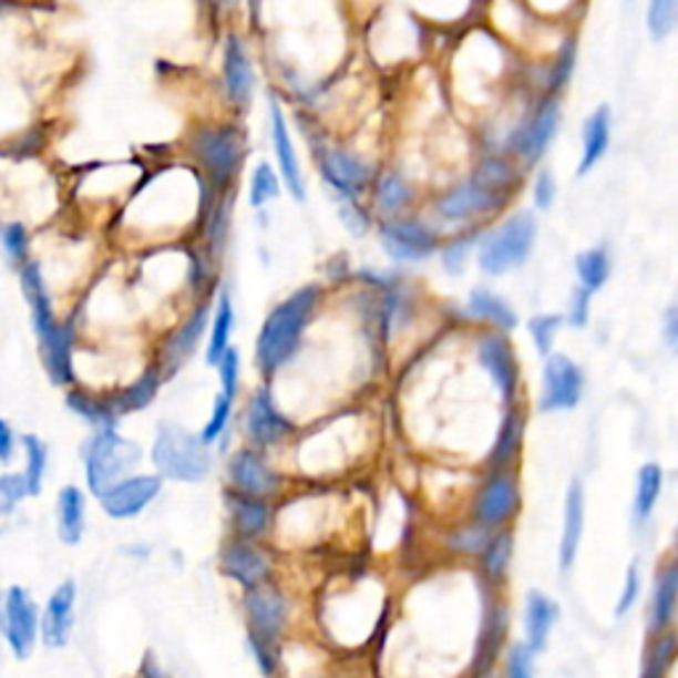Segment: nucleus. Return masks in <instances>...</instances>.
<instances>
[{
  "instance_id": "obj_1",
  "label": "nucleus",
  "mask_w": 678,
  "mask_h": 678,
  "mask_svg": "<svg viewBox=\"0 0 678 678\" xmlns=\"http://www.w3.org/2000/svg\"><path fill=\"white\" fill-rule=\"evenodd\" d=\"M318 300V289L316 287H305L300 291L284 300L279 308L274 310L263 323L260 337H257V363L260 369L270 374L279 366H284L295 356V350L300 348L302 331L310 321V310Z\"/></svg>"
},
{
  "instance_id": "obj_2",
  "label": "nucleus",
  "mask_w": 678,
  "mask_h": 678,
  "mask_svg": "<svg viewBox=\"0 0 678 678\" xmlns=\"http://www.w3.org/2000/svg\"><path fill=\"white\" fill-rule=\"evenodd\" d=\"M154 466L162 477L175 483H202L209 472V451L202 438L178 424H162L152 451Z\"/></svg>"
},
{
  "instance_id": "obj_3",
  "label": "nucleus",
  "mask_w": 678,
  "mask_h": 678,
  "mask_svg": "<svg viewBox=\"0 0 678 678\" xmlns=\"http://www.w3.org/2000/svg\"><path fill=\"white\" fill-rule=\"evenodd\" d=\"M141 461V449L131 440L120 438L114 430H101L88 445V485L96 496L122 483L127 472Z\"/></svg>"
},
{
  "instance_id": "obj_4",
  "label": "nucleus",
  "mask_w": 678,
  "mask_h": 678,
  "mask_svg": "<svg viewBox=\"0 0 678 678\" xmlns=\"http://www.w3.org/2000/svg\"><path fill=\"white\" fill-rule=\"evenodd\" d=\"M535 218L531 213L512 215L504 226L493 230L480 247V268L491 276H501L506 270L522 266L535 244Z\"/></svg>"
},
{
  "instance_id": "obj_5",
  "label": "nucleus",
  "mask_w": 678,
  "mask_h": 678,
  "mask_svg": "<svg viewBox=\"0 0 678 678\" xmlns=\"http://www.w3.org/2000/svg\"><path fill=\"white\" fill-rule=\"evenodd\" d=\"M188 152L205 167L215 188H226L242 162V135L230 125L199 127L188 141Z\"/></svg>"
},
{
  "instance_id": "obj_6",
  "label": "nucleus",
  "mask_w": 678,
  "mask_h": 678,
  "mask_svg": "<svg viewBox=\"0 0 678 678\" xmlns=\"http://www.w3.org/2000/svg\"><path fill=\"white\" fill-rule=\"evenodd\" d=\"M0 634L17 660H30L40 639V609L32 594L22 586H11L0 602Z\"/></svg>"
},
{
  "instance_id": "obj_7",
  "label": "nucleus",
  "mask_w": 678,
  "mask_h": 678,
  "mask_svg": "<svg viewBox=\"0 0 678 678\" xmlns=\"http://www.w3.org/2000/svg\"><path fill=\"white\" fill-rule=\"evenodd\" d=\"M583 396V371L565 356H548L544 366L541 411H569Z\"/></svg>"
},
{
  "instance_id": "obj_8",
  "label": "nucleus",
  "mask_w": 678,
  "mask_h": 678,
  "mask_svg": "<svg viewBox=\"0 0 678 678\" xmlns=\"http://www.w3.org/2000/svg\"><path fill=\"white\" fill-rule=\"evenodd\" d=\"M244 607H247L249 620H253V634L257 639L276 644L284 634L289 620V602L279 588L274 586H257L249 588L244 596Z\"/></svg>"
},
{
  "instance_id": "obj_9",
  "label": "nucleus",
  "mask_w": 678,
  "mask_h": 678,
  "mask_svg": "<svg viewBox=\"0 0 678 678\" xmlns=\"http://www.w3.org/2000/svg\"><path fill=\"white\" fill-rule=\"evenodd\" d=\"M517 506H520L517 480H514L512 474L499 472L480 487L477 501H474V517H477V525L491 531V527L504 525L506 520H512Z\"/></svg>"
},
{
  "instance_id": "obj_10",
  "label": "nucleus",
  "mask_w": 678,
  "mask_h": 678,
  "mask_svg": "<svg viewBox=\"0 0 678 678\" xmlns=\"http://www.w3.org/2000/svg\"><path fill=\"white\" fill-rule=\"evenodd\" d=\"M379 239H382L388 255L403 263L424 260L438 249V236L417 220L384 223L382 230H379Z\"/></svg>"
},
{
  "instance_id": "obj_11",
  "label": "nucleus",
  "mask_w": 678,
  "mask_h": 678,
  "mask_svg": "<svg viewBox=\"0 0 678 678\" xmlns=\"http://www.w3.org/2000/svg\"><path fill=\"white\" fill-rule=\"evenodd\" d=\"M74 602H78V586L72 581H64L49 596L45 609L40 613V639L45 647L61 649L70 644L74 628Z\"/></svg>"
},
{
  "instance_id": "obj_12",
  "label": "nucleus",
  "mask_w": 678,
  "mask_h": 678,
  "mask_svg": "<svg viewBox=\"0 0 678 678\" xmlns=\"http://www.w3.org/2000/svg\"><path fill=\"white\" fill-rule=\"evenodd\" d=\"M162 480L154 474H141V477H127L101 496V506L114 520H127L141 514L144 508L157 499Z\"/></svg>"
},
{
  "instance_id": "obj_13",
  "label": "nucleus",
  "mask_w": 678,
  "mask_h": 678,
  "mask_svg": "<svg viewBox=\"0 0 678 678\" xmlns=\"http://www.w3.org/2000/svg\"><path fill=\"white\" fill-rule=\"evenodd\" d=\"M244 430H247V435L253 438L257 445L270 449V445H279L281 440L289 435L291 424L281 417L268 392H257V396L249 400L247 411H244Z\"/></svg>"
},
{
  "instance_id": "obj_14",
  "label": "nucleus",
  "mask_w": 678,
  "mask_h": 678,
  "mask_svg": "<svg viewBox=\"0 0 678 678\" xmlns=\"http://www.w3.org/2000/svg\"><path fill=\"white\" fill-rule=\"evenodd\" d=\"M220 567L228 578H234L247 592L263 586L270 575L268 557L255 544H249V541H234V544L226 546L220 557Z\"/></svg>"
},
{
  "instance_id": "obj_15",
  "label": "nucleus",
  "mask_w": 678,
  "mask_h": 678,
  "mask_svg": "<svg viewBox=\"0 0 678 678\" xmlns=\"http://www.w3.org/2000/svg\"><path fill=\"white\" fill-rule=\"evenodd\" d=\"M477 356L487 369V374H491L493 382H496L501 396L506 400L514 398V390H517L520 382V371H517V358H514V350L512 345H508V339L501 335H485L477 345Z\"/></svg>"
},
{
  "instance_id": "obj_16",
  "label": "nucleus",
  "mask_w": 678,
  "mask_h": 678,
  "mask_svg": "<svg viewBox=\"0 0 678 678\" xmlns=\"http://www.w3.org/2000/svg\"><path fill=\"white\" fill-rule=\"evenodd\" d=\"M559 125V104L554 99H548L541 104V110L535 112V117L527 122L525 127H520L517 138H514V154H520L525 162H535L541 154L546 152V144L554 138Z\"/></svg>"
},
{
  "instance_id": "obj_17",
  "label": "nucleus",
  "mask_w": 678,
  "mask_h": 678,
  "mask_svg": "<svg viewBox=\"0 0 678 678\" xmlns=\"http://www.w3.org/2000/svg\"><path fill=\"white\" fill-rule=\"evenodd\" d=\"M228 474H230V480H234V485L239 487L242 496H249V499L270 496V493L279 487V477L268 470L266 461L257 456L255 451L236 453V456L230 459Z\"/></svg>"
},
{
  "instance_id": "obj_18",
  "label": "nucleus",
  "mask_w": 678,
  "mask_h": 678,
  "mask_svg": "<svg viewBox=\"0 0 678 678\" xmlns=\"http://www.w3.org/2000/svg\"><path fill=\"white\" fill-rule=\"evenodd\" d=\"M321 173L339 194L358 196L369 183V170L363 162H358L352 154L342 152V148H329L321 154Z\"/></svg>"
},
{
  "instance_id": "obj_19",
  "label": "nucleus",
  "mask_w": 678,
  "mask_h": 678,
  "mask_svg": "<svg viewBox=\"0 0 678 678\" xmlns=\"http://www.w3.org/2000/svg\"><path fill=\"white\" fill-rule=\"evenodd\" d=\"M270 135H274L276 160H279L281 175L284 181H287L291 196H295V199H305V181L300 173V162H297L295 146H291L287 120H284L281 106L276 104V101H270Z\"/></svg>"
},
{
  "instance_id": "obj_20",
  "label": "nucleus",
  "mask_w": 678,
  "mask_h": 678,
  "mask_svg": "<svg viewBox=\"0 0 678 678\" xmlns=\"http://www.w3.org/2000/svg\"><path fill=\"white\" fill-rule=\"evenodd\" d=\"M504 202L506 199L483 192V188H477L470 181V183H464V186L453 188L451 194H445L443 199L438 202V213L443 215L445 220H464V218H470V215L487 213V209H499Z\"/></svg>"
},
{
  "instance_id": "obj_21",
  "label": "nucleus",
  "mask_w": 678,
  "mask_h": 678,
  "mask_svg": "<svg viewBox=\"0 0 678 678\" xmlns=\"http://www.w3.org/2000/svg\"><path fill=\"white\" fill-rule=\"evenodd\" d=\"M559 618V607L557 602L548 599L546 594L533 592L527 596V607H525V636L527 644L525 647L531 649L533 655L544 653L548 636H552L554 623Z\"/></svg>"
},
{
  "instance_id": "obj_22",
  "label": "nucleus",
  "mask_w": 678,
  "mask_h": 678,
  "mask_svg": "<svg viewBox=\"0 0 678 678\" xmlns=\"http://www.w3.org/2000/svg\"><path fill=\"white\" fill-rule=\"evenodd\" d=\"M223 80H226V91L228 99L234 104H247L249 96H253V85H255V74L253 66H249L247 53H244V45L239 43V38H228L226 43V56H223Z\"/></svg>"
},
{
  "instance_id": "obj_23",
  "label": "nucleus",
  "mask_w": 678,
  "mask_h": 678,
  "mask_svg": "<svg viewBox=\"0 0 678 678\" xmlns=\"http://www.w3.org/2000/svg\"><path fill=\"white\" fill-rule=\"evenodd\" d=\"M583 535V487L578 480H573L567 487L565 499V525H562V544H559V567L567 569L573 567L575 557H578Z\"/></svg>"
},
{
  "instance_id": "obj_24",
  "label": "nucleus",
  "mask_w": 678,
  "mask_h": 678,
  "mask_svg": "<svg viewBox=\"0 0 678 678\" xmlns=\"http://www.w3.org/2000/svg\"><path fill=\"white\" fill-rule=\"evenodd\" d=\"M676 596H678V573L676 565H666L657 573L653 607H649V630L653 636L666 634L676 615Z\"/></svg>"
},
{
  "instance_id": "obj_25",
  "label": "nucleus",
  "mask_w": 678,
  "mask_h": 678,
  "mask_svg": "<svg viewBox=\"0 0 678 678\" xmlns=\"http://www.w3.org/2000/svg\"><path fill=\"white\" fill-rule=\"evenodd\" d=\"M207 316H209V308L207 305H202V308L196 310V314L188 318V321L183 323V327L175 331L173 337L167 339L165 350H162V363L167 366V371H175L188 356H192L194 348L199 345V339L207 329Z\"/></svg>"
},
{
  "instance_id": "obj_26",
  "label": "nucleus",
  "mask_w": 678,
  "mask_h": 678,
  "mask_svg": "<svg viewBox=\"0 0 678 678\" xmlns=\"http://www.w3.org/2000/svg\"><path fill=\"white\" fill-rule=\"evenodd\" d=\"M609 127H613V114L609 106H599V110L588 114L586 125H583V157H581V175L592 173L596 162L605 157L609 146Z\"/></svg>"
},
{
  "instance_id": "obj_27",
  "label": "nucleus",
  "mask_w": 678,
  "mask_h": 678,
  "mask_svg": "<svg viewBox=\"0 0 678 678\" xmlns=\"http://www.w3.org/2000/svg\"><path fill=\"white\" fill-rule=\"evenodd\" d=\"M22 289L27 295V302H30V308H32V323H35L38 337L43 339L45 335H51L53 327H56V321H53L49 291H45V284H43V276H40L38 263H30V266H24Z\"/></svg>"
},
{
  "instance_id": "obj_28",
  "label": "nucleus",
  "mask_w": 678,
  "mask_h": 678,
  "mask_svg": "<svg viewBox=\"0 0 678 678\" xmlns=\"http://www.w3.org/2000/svg\"><path fill=\"white\" fill-rule=\"evenodd\" d=\"M40 348H43L45 369H49L51 379L56 384L72 382V335L66 327H53L51 335L40 339Z\"/></svg>"
},
{
  "instance_id": "obj_29",
  "label": "nucleus",
  "mask_w": 678,
  "mask_h": 678,
  "mask_svg": "<svg viewBox=\"0 0 678 678\" xmlns=\"http://www.w3.org/2000/svg\"><path fill=\"white\" fill-rule=\"evenodd\" d=\"M228 501H230V514H234L236 533L242 535V541H255L268 531L270 508L263 504L260 499H249L236 493V496H230Z\"/></svg>"
},
{
  "instance_id": "obj_30",
  "label": "nucleus",
  "mask_w": 678,
  "mask_h": 678,
  "mask_svg": "<svg viewBox=\"0 0 678 678\" xmlns=\"http://www.w3.org/2000/svg\"><path fill=\"white\" fill-rule=\"evenodd\" d=\"M506 630H508L506 609L501 605H493L491 613H487L483 639H480L477 647V657H474V668H477V674H485V670L493 668V660H496V655L501 653V647H504L506 641Z\"/></svg>"
},
{
  "instance_id": "obj_31",
  "label": "nucleus",
  "mask_w": 678,
  "mask_h": 678,
  "mask_svg": "<svg viewBox=\"0 0 678 678\" xmlns=\"http://www.w3.org/2000/svg\"><path fill=\"white\" fill-rule=\"evenodd\" d=\"M85 527V499L78 487L59 493V535L66 546L80 544Z\"/></svg>"
},
{
  "instance_id": "obj_32",
  "label": "nucleus",
  "mask_w": 678,
  "mask_h": 678,
  "mask_svg": "<svg viewBox=\"0 0 678 678\" xmlns=\"http://www.w3.org/2000/svg\"><path fill=\"white\" fill-rule=\"evenodd\" d=\"M514 181H517V170L508 165V162L496 157L485 160L472 178L474 186L483 188V192L493 196H501V199H508V192H512Z\"/></svg>"
},
{
  "instance_id": "obj_33",
  "label": "nucleus",
  "mask_w": 678,
  "mask_h": 678,
  "mask_svg": "<svg viewBox=\"0 0 678 678\" xmlns=\"http://www.w3.org/2000/svg\"><path fill=\"white\" fill-rule=\"evenodd\" d=\"M157 390H160V371L148 369L146 374L138 379V382L131 384V388L122 390L117 398L110 400V409L114 411V417H117V413L141 411L152 403L154 396H157Z\"/></svg>"
},
{
  "instance_id": "obj_34",
  "label": "nucleus",
  "mask_w": 678,
  "mask_h": 678,
  "mask_svg": "<svg viewBox=\"0 0 678 678\" xmlns=\"http://www.w3.org/2000/svg\"><path fill=\"white\" fill-rule=\"evenodd\" d=\"M470 314L477 318H487V321L499 323L501 329H514L517 327V314H514L508 305L501 300L499 295L487 289H474L470 297Z\"/></svg>"
},
{
  "instance_id": "obj_35",
  "label": "nucleus",
  "mask_w": 678,
  "mask_h": 678,
  "mask_svg": "<svg viewBox=\"0 0 678 678\" xmlns=\"http://www.w3.org/2000/svg\"><path fill=\"white\" fill-rule=\"evenodd\" d=\"M662 491V470L657 464H644L636 480V499H634V517L636 522H644L653 514V508L660 499Z\"/></svg>"
},
{
  "instance_id": "obj_36",
  "label": "nucleus",
  "mask_w": 678,
  "mask_h": 678,
  "mask_svg": "<svg viewBox=\"0 0 678 678\" xmlns=\"http://www.w3.org/2000/svg\"><path fill=\"white\" fill-rule=\"evenodd\" d=\"M575 268H578V279L581 289H586L588 295H594L596 289H602L609 279V255L605 247H594L586 249V253L578 255L575 260Z\"/></svg>"
},
{
  "instance_id": "obj_37",
  "label": "nucleus",
  "mask_w": 678,
  "mask_h": 678,
  "mask_svg": "<svg viewBox=\"0 0 678 678\" xmlns=\"http://www.w3.org/2000/svg\"><path fill=\"white\" fill-rule=\"evenodd\" d=\"M520 443H522V413L508 411L504 424H501L496 445H493V453H491L493 470H501V466L512 464V459L517 456V451H520Z\"/></svg>"
},
{
  "instance_id": "obj_38",
  "label": "nucleus",
  "mask_w": 678,
  "mask_h": 678,
  "mask_svg": "<svg viewBox=\"0 0 678 678\" xmlns=\"http://www.w3.org/2000/svg\"><path fill=\"white\" fill-rule=\"evenodd\" d=\"M230 331H234V305H230L228 295H220L218 310H215V318H213V337H209V345H207L209 366H218L220 358L226 356Z\"/></svg>"
},
{
  "instance_id": "obj_39",
  "label": "nucleus",
  "mask_w": 678,
  "mask_h": 678,
  "mask_svg": "<svg viewBox=\"0 0 678 678\" xmlns=\"http://www.w3.org/2000/svg\"><path fill=\"white\" fill-rule=\"evenodd\" d=\"M512 548H514L512 533L491 535V541H487L483 554H480V565H483V573L487 575V581L499 583L501 578H504L508 569V562H512Z\"/></svg>"
},
{
  "instance_id": "obj_40",
  "label": "nucleus",
  "mask_w": 678,
  "mask_h": 678,
  "mask_svg": "<svg viewBox=\"0 0 678 678\" xmlns=\"http://www.w3.org/2000/svg\"><path fill=\"white\" fill-rule=\"evenodd\" d=\"M676 660V636L674 634H657L649 644L647 660H644L641 678H662Z\"/></svg>"
},
{
  "instance_id": "obj_41",
  "label": "nucleus",
  "mask_w": 678,
  "mask_h": 678,
  "mask_svg": "<svg viewBox=\"0 0 678 678\" xmlns=\"http://www.w3.org/2000/svg\"><path fill=\"white\" fill-rule=\"evenodd\" d=\"M24 449H27V472L22 474L27 493L38 496L40 483H43L45 461H49V449L43 445V440L35 435H24Z\"/></svg>"
},
{
  "instance_id": "obj_42",
  "label": "nucleus",
  "mask_w": 678,
  "mask_h": 678,
  "mask_svg": "<svg viewBox=\"0 0 678 678\" xmlns=\"http://www.w3.org/2000/svg\"><path fill=\"white\" fill-rule=\"evenodd\" d=\"M70 409L80 417L88 419L91 424L101 427V430H114V411L110 409V403H99V400L83 396V392H72L70 398Z\"/></svg>"
},
{
  "instance_id": "obj_43",
  "label": "nucleus",
  "mask_w": 678,
  "mask_h": 678,
  "mask_svg": "<svg viewBox=\"0 0 678 678\" xmlns=\"http://www.w3.org/2000/svg\"><path fill=\"white\" fill-rule=\"evenodd\" d=\"M411 188L409 183L403 178H398V175H384L382 183H379V192H377V202L379 207L384 209V213H398V209H403L411 202Z\"/></svg>"
},
{
  "instance_id": "obj_44",
  "label": "nucleus",
  "mask_w": 678,
  "mask_h": 678,
  "mask_svg": "<svg viewBox=\"0 0 678 678\" xmlns=\"http://www.w3.org/2000/svg\"><path fill=\"white\" fill-rule=\"evenodd\" d=\"M676 17H678L676 0H655V3H649L647 27L649 32H653V38L655 40L668 38L676 27Z\"/></svg>"
},
{
  "instance_id": "obj_45",
  "label": "nucleus",
  "mask_w": 678,
  "mask_h": 678,
  "mask_svg": "<svg viewBox=\"0 0 678 678\" xmlns=\"http://www.w3.org/2000/svg\"><path fill=\"white\" fill-rule=\"evenodd\" d=\"M276 196H279V178H276V173L270 170L268 162H260L253 175L249 202H253V207H266L270 199H276Z\"/></svg>"
},
{
  "instance_id": "obj_46",
  "label": "nucleus",
  "mask_w": 678,
  "mask_h": 678,
  "mask_svg": "<svg viewBox=\"0 0 678 678\" xmlns=\"http://www.w3.org/2000/svg\"><path fill=\"white\" fill-rule=\"evenodd\" d=\"M487 541H491V531L483 525H474V527H459V531H453V535L449 538V546L459 554H483Z\"/></svg>"
},
{
  "instance_id": "obj_47",
  "label": "nucleus",
  "mask_w": 678,
  "mask_h": 678,
  "mask_svg": "<svg viewBox=\"0 0 678 678\" xmlns=\"http://www.w3.org/2000/svg\"><path fill=\"white\" fill-rule=\"evenodd\" d=\"M562 327V316H535L531 321V335L535 339V348H538L541 356H552V345L554 337H557V329Z\"/></svg>"
},
{
  "instance_id": "obj_48",
  "label": "nucleus",
  "mask_w": 678,
  "mask_h": 678,
  "mask_svg": "<svg viewBox=\"0 0 678 678\" xmlns=\"http://www.w3.org/2000/svg\"><path fill=\"white\" fill-rule=\"evenodd\" d=\"M230 403H234V400L223 396V392L218 396V400H215L213 417H209L205 432H202V435H199L202 443H205V445H213L215 440L223 435V430H226V424H228V419H230Z\"/></svg>"
},
{
  "instance_id": "obj_49",
  "label": "nucleus",
  "mask_w": 678,
  "mask_h": 678,
  "mask_svg": "<svg viewBox=\"0 0 678 678\" xmlns=\"http://www.w3.org/2000/svg\"><path fill=\"white\" fill-rule=\"evenodd\" d=\"M504 678H535L533 653L525 647V644H514V647L508 649Z\"/></svg>"
},
{
  "instance_id": "obj_50",
  "label": "nucleus",
  "mask_w": 678,
  "mask_h": 678,
  "mask_svg": "<svg viewBox=\"0 0 678 678\" xmlns=\"http://www.w3.org/2000/svg\"><path fill=\"white\" fill-rule=\"evenodd\" d=\"M27 496L22 474H3L0 477V514H11L13 506Z\"/></svg>"
},
{
  "instance_id": "obj_51",
  "label": "nucleus",
  "mask_w": 678,
  "mask_h": 678,
  "mask_svg": "<svg viewBox=\"0 0 678 678\" xmlns=\"http://www.w3.org/2000/svg\"><path fill=\"white\" fill-rule=\"evenodd\" d=\"M573 66H575V40H565V45H562V51L557 56V64L552 66V80H548V88H552V91H559V88L569 80V74H573Z\"/></svg>"
},
{
  "instance_id": "obj_52",
  "label": "nucleus",
  "mask_w": 678,
  "mask_h": 678,
  "mask_svg": "<svg viewBox=\"0 0 678 678\" xmlns=\"http://www.w3.org/2000/svg\"><path fill=\"white\" fill-rule=\"evenodd\" d=\"M639 592H641L639 567L630 565L628 575H626V586H623V594H620V602H618V607H615V615H618V618H623V615H628L630 609H634L636 599H639Z\"/></svg>"
},
{
  "instance_id": "obj_53",
  "label": "nucleus",
  "mask_w": 678,
  "mask_h": 678,
  "mask_svg": "<svg viewBox=\"0 0 678 678\" xmlns=\"http://www.w3.org/2000/svg\"><path fill=\"white\" fill-rule=\"evenodd\" d=\"M220 379H223V396L234 400L236 398V382H239V352L226 350V356L220 358Z\"/></svg>"
},
{
  "instance_id": "obj_54",
  "label": "nucleus",
  "mask_w": 678,
  "mask_h": 678,
  "mask_svg": "<svg viewBox=\"0 0 678 678\" xmlns=\"http://www.w3.org/2000/svg\"><path fill=\"white\" fill-rule=\"evenodd\" d=\"M249 647H253V655H255L257 666H260L263 674L274 676L276 674V666H279V660H276V647H274V644L257 639L255 634H249Z\"/></svg>"
},
{
  "instance_id": "obj_55",
  "label": "nucleus",
  "mask_w": 678,
  "mask_h": 678,
  "mask_svg": "<svg viewBox=\"0 0 678 678\" xmlns=\"http://www.w3.org/2000/svg\"><path fill=\"white\" fill-rule=\"evenodd\" d=\"M474 236H466V239H459L456 244H451L449 249L443 253V266L451 270V274H459L461 270V263L466 260V253H470Z\"/></svg>"
},
{
  "instance_id": "obj_56",
  "label": "nucleus",
  "mask_w": 678,
  "mask_h": 678,
  "mask_svg": "<svg viewBox=\"0 0 678 678\" xmlns=\"http://www.w3.org/2000/svg\"><path fill=\"white\" fill-rule=\"evenodd\" d=\"M3 244H6V249H9V255L13 257V260L24 257V253H27L24 228L19 226V223H13V226H6L3 228Z\"/></svg>"
},
{
  "instance_id": "obj_57",
  "label": "nucleus",
  "mask_w": 678,
  "mask_h": 678,
  "mask_svg": "<svg viewBox=\"0 0 678 678\" xmlns=\"http://www.w3.org/2000/svg\"><path fill=\"white\" fill-rule=\"evenodd\" d=\"M588 305H592V295H588L586 289L575 291L573 302H569V323H573V327H586Z\"/></svg>"
},
{
  "instance_id": "obj_58",
  "label": "nucleus",
  "mask_w": 678,
  "mask_h": 678,
  "mask_svg": "<svg viewBox=\"0 0 678 678\" xmlns=\"http://www.w3.org/2000/svg\"><path fill=\"white\" fill-rule=\"evenodd\" d=\"M554 178L548 173H541L538 175V181H535V192H533V196H535V207L538 209H548L552 207V202H554Z\"/></svg>"
},
{
  "instance_id": "obj_59",
  "label": "nucleus",
  "mask_w": 678,
  "mask_h": 678,
  "mask_svg": "<svg viewBox=\"0 0 678 678\" xmlns=\"http://www.w3.org/2000/svg\"><path fill=\"white\" fill-rule=\"evenodd\" d=\"M13 453V432L11 427L0 419V461H9Z\"/></svg>"
},
{
  "instance_id": "obj_60",
  "label": "nucleus",
  "mask_w": 678,
  "mask_h": 678,
  "mask_svg": "<svg viewBox=\"0 0 678 678\" xmlns=\"http://www.w3.org/2000/svg\"><path fill=\"white\" fill-rule=\"evenodd\" d=\"M141 678H167V676L162 674V668L154 662V657H146L144 668H141Z\"/></svg>"
},
{
  "instance_id": "obj_61",
  "label": "nucleus",
  "mask_w": 678,
  "mask_h": 678,
  "mask_svg": "<svg viewBox=\"0 0 678 678\" xmlns=\"http://www.w3.org/2000/svg\"><path fill=\"white\" fill-rule=\"evenodd\" d=\"M666 335H668V345H676V308L668 310L666 316Z\"/></svg>"
},
{
  "instance_id": "obj_62",
  "label": "nucleus",
  "mask_w": 678,
  "mask_h": 678,
  "mask_svg": "<svg viewBox=\"0 0 678 678\" xmlns=\"http://www.w3.org/2000/svg\"><path fill=\"white\" fill-rule=\"evenodd\" d=\"M474 678H499V676L493 674V670H485V674H477Z\"/></svg>"
}]
</instances>
